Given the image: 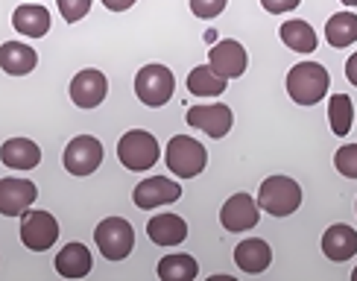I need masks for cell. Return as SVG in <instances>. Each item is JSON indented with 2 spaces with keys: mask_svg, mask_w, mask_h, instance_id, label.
Segmentation results:
<instances>
[{
  "mask_svg": "<svg viewBox=\"0 0 357 281\" xmlns=\"http://www.w3.org/2000/svg\"><path fill=\"white\" fill-rule=\"evenodd\" d=\"M331 73L319 62H302L290 68L287 73V94L296 106H317V102L328 94Z\"/></svg>",
  "mask_w": 357,
  "mask_h": 281,
  "instance_id": "1",
  "label": "cell"
},
{
  "mask_svg": "<svg viewBox=\"0 0 357 281\" xmlns=\"http://www.w3.org/2000/svg\"><path fill=\"white\" fill-rule=\"evenodd\" d=\"M258 205L273 217H290L302 205V188L290 176H270L258 190Z\"/></svg>",
  "mask_w": 357,
  "mask_h": 281,
  "instance_id": "2",
  "label": "cell"
},
{
  "mask_svg": "<svg viewBox=\"0 0 357 281\" xmlns=\"http://www.w3.org/2000/svg\"><path fill=\"white\" fill-rule=\"evenodd\" d=\"M94 241L106 261H123L135 249V229L123 217H109L94 229Z\"/></svg>",
  "mask_w": 357,
  "mask_h": 281,
  "instance_id": "3",
  "label": "cell"
},
{
  "mask_svg": "<svg viewBox=\"0 0 357 281\" xmlns=\"http://www.w3.org/2000/svg\"><path fill=\"white\" fill-rule=\"evenodd\" d=\"M176 91V77L170 73V68L165 65H144L135 77V94L144 106L150 109H161L167 106L170 97Z\"/></svg>",
  "mask_w": 357,
  "mask_h": 281,
  "instance_id": "4",
  "label": "cell"
},
{
  "mask_svg": "<svg viewBox=\"0 0 357 281\" xmlns=\"http://www.w3.org/2000/svg\"><path fill=\"white\" fill-rule=\"evenodd\" d=\"M158 155H161L158 141L146 129H132L117 144V158H121V165L126 170H150L155 167Z\"/></svg>",
  "mask_w": 357,
  "mask_h": 281,
  "instance_id": "5",
  "label": "cell"
},
{
  "mask_svg": "<svg viewBox=\"0 0 357 281\" xmlns=\"http://www.w3.org/2000/svg\"><path fill=\"white\" fill-rule=\"evenodd\" d=\"M208 165V153L199 141H193L190 135H176L167 144V167L176 173L178 179H197Z\"/></svg>",
  "mask_w": 357,
  "mask_h": 281,
  "instance_id": "6",
  "label": "cell"
},
{
  "mask_svg": "<svg viewBox=\"0 0 357 281\" xmlns=\"http://www.w3.org/2000/svg\"><path fill=\"white\" fill-rule=\"evenodd\" d=\"M62 165L70 176H91L102 165V144L94 135H77L65 146Z\"/></svg>",
  "mask_w": 357,
  "mask_h": 281,
  "instance_id": "7",
  "label": "cell"
},
{
  "mask_svg": "<svg viewBox=\"0 0 357 281\" xmlns=\"http://www.w3.org/2000/svg\"><path fill=\"white\" fill-rule=\"evenodd\" d=\"M21 241L33 252H47L59 241V223L47 211H24L21 220Z\"/></svg>",
  "mask_w": 357,
  "mask_h": 281,
  "instance_id": "8",
  "label": "cell"
},
{
  "mask_svg": "<svg viewBox=\"0 0 357 281\" xmlns=\"http://www.w3.org/2000/svg\"><path fill=\"white\" fill-rule=\"evenodd\" d=\"M185 121L193 129H202L208 138H226L234 123V114L226 102H208V106H190Z\"/></svg>",
  "mask_w": 357,
  "mask_h": 281,
  "instance_id": "9",
  "label": "cell"
},
{
  "mask_svg": "<svg viewBox=\"0 0 357 281\" xmlns=\"http://www.w3.org/2000/svg\"><path fill=\"white\" fill-rule=\"evenodd\" d=\"M106 94H109V79L97 68H85L70 79V100L79 109H97L106 100Z\"/></svg>",
  "mask_w": 357,
  "mask_h": 281,
  "instance_id": "10",
  "label": "cell"
},
{
  "mask_svg": "<svg viewBox=\"0 0 357 281\" xmlns=\"http://www.w3.org/2000/svg\"><path fill=\"white\" fill-rule=\"evenodd\" d=\"M258 220H261V205L249 194H234L220 208V223L226 226V231H234V234L249 231L252 226H258Z\"/></svg>",
  "mask_w": 357,
  "mask_h": 281,
  "instance_id": "11",
  "label": "cell"
},
{
  "mask_svg": "<svg viewBox=\"0 0 357 281\" xmlns=\"http://www.w3.org/2000/svg\"><path fill=\"white\" fill-rule=\"evenodd\" d=\"M208 65H211L220 77L226 79H237L246 73V65H249V53L243 50L241 41L234 38H226V41H217L211 50H208Z\"/></svg>",
  "mask_w": 357,
  "mask_h": 281,
  "instance_id": "12",
  "label": "cell"
},
{
  "mask_svg": "<svg viewBox=\"0 0 357 281\" xmlns=\"http://www.w3.org/2000/svg\"><path fill=\"white\" fill-rule=\"evenodd\" d=\"M135 205L144 211H153L158 205H170L182 197V185L173 182V179H165V176H153V179H144L138 182L135 188Z\"/></svg>",
  "mask_w": 357,
  "mask_h": 281,
  "instance_id": "13",
  "label": "cell"
},
{
  "mask_svg": "<svg viewBox=\"0 0 357 281\" xmlns=\"http://www.w3.org/2000/svg\"><path fill=\"white\" fill-rule=\"evenodd\" d=\"M36 185L29 179H3L0 182V214L3 217H18L29 211L36 202Z\"/></svg>",
  "mask_w": 357,
  "mask_h": 281,
  "instance_id": "14",
  "label": "cell"
},
{
  "mask_svg": "<svg viewBox=\"0 0 357 281\" xmlns=\"http://www.w3.org/2000/svg\"><path fill=\"white\" fill-rule=\"evenodd\" d=\"M322 252L328 255V261H337V264L354 258L357 255V231L346 223H334L322 234Z\"/></svg>",
  "mask_w": 357,
  "mask_h": 281,
  "instance_id": "15",
  "label": "cell"
},
{
  "mask_svg": "<svg viewBox=\"0 0 357 281\" xmlns=\"http://www.w3.org/2000/svg\"><path fill=\"white\" fill-rule=\"evenodd\" d=\"M234 264L243 273H249V275L264 273L273 264V249H270V243H266V241H258V238L241 241L234 246Z\"/></svg>",
  "mask_w": 357,
  "mask_h": 281,
  "instance_id": "16",
  "label": "cell"
},
{
  "mask_svg": "<svg viewBox=\"0 0 357 281\" xmlns=\"http://www.w3.org/2000/svg\"><path fill=\"white\" fill-rule=\"evenodd\" d=\"M146 234L158 246H178L188 238V223L178 214H155L146 223Z\"/></svg>",
  "mask_w": 357,
  "mask_h": 281,
  "instance_id": "17",
  "label": "cell"
},
{
  "mask_svg": "<svg viewBox=\"0 0 357 281\" xmlns=\"http://www.w3.org/2000/svg\"><path fill=\"white\" fill-rule=\"evenodd\" d=\"M36 65H38V56L29 44L6 41L3 47H0V68H3L9 77H26V73H33Z\"/></svg>",
  "mask_w": 357,
  "mask_h": 281,
  "instance_id": "18",
  "label": "cell"
},
{
  "mask_svg": "<svg viewBox=\"0 0 357 281\" xmlns=\"http://www.w3.org/2000/svg\"><path fill=\"white\" fill-rule=\"evenodd\" d=\"M0 158H3L6 167L15 170H36L41 165V150L38 144H33L29 138H9L0 150Z\"/></svg>",
  "mask_w": 357,
  "mask_h": 281,
  "instance_id": "19",
  "label": "cell"
},
{
  "mask_svg": "<svg viewBox=\"0 0 357 281\" xmlns=\"http://www.w3.org/2000/svg\"><path fill=\"white\" fill-rule=\"evenodd\" d=\"M12 26L26 38H41L50 29V12L36 3H24L12 12Z\"/></svg>",
  "mask_w": 357,
  "mask_h": 281,
  "instance_id": "20",
  "label": "cell"
},
{
  "mask_svg": "<svg viewBox=\"0 0 357 281\" xmlns=\"http://www.w3.org/2000/svg\"><path fill=\"white\" fill-rule=\"evenodd\" d=\"M56 273L65 278H82L91 273V252L82 243H68L56 255Z\"/></svg>",
  "mask_w": 357,
  "mask_h": 281,
  "instance_id": "21",
  "label": "cell"
},
{
  "mask_svg": "<svg viewBox=\"0 0 357 281\" xmlns=\"http://www.w3.org/2000/svg\"><path fill=\"white\" fill-rule=\"evenodd\" d=\"M325 41L331 44V47L343 50V47H351L357 41V15L354 12H337L328 18L325 24Z\"/></svg>",
  "mask_w": 357,
  "mask_h": 281,
  "instance_id": "22",
  "label": "cell"
},
{
  "mask_svg": "<svg viewBox=\"0 0 357 281\" xmlns=\"http://www.w3.org/2000/svg\"><path fill=\"white\" fill-rule=\"evenodd\" d=\"M226 77H220V73L211 68V65H199L188 73V91L193 97H220L226 91Z\"/></svg>",
  "mask_w": 357,
  "mask_h": 281,
  "instance_id": "23",
  "label": "cell"
},
{
  "mask_svg": "<svg viewBox=\"0 0 357 281\" xmlns=\"http://www.w3.org/2000/svg\"><path fill=\"white\" fill-rule=\"evenodd\" d=\"M278 36H281V41H284L287 47L296 50V53H314V50H317V44H319V38H317V33H314V26H310L307 21H299V18L281 24Z\"/></svg>",
  "mask_w": 357,
  "mask_h": 281,
  "instance_id": "24",
  "label": "cell"
},
{
  "mask_svg": "<svg viewBox=\"0 0 357 281\" xmlns=\"http://www.w3.org/2000/svg\"><path fill=\"white\" fill-rule=\"evenodd\" d=\"M199 275V264L190 255H165L158 261V278L161 281H193Z\"/></svg>",
  "mask_w": 357,
  "mask_h": 281,
  "instance_id": "25",
  "label": "cell"
},
{
  "mask_svg": "<svg viewBox=\"0 0 357 281\" xmlns=\"http://www.w3.org/2000/svg\"><path fill=\"white\" fill-rule=\"evenodd\" d=\"M328 121L337 138H346L351 121H354V106H351V97L349 94H334L328 102Z\"/></svg>",
  "mask_w": 357,
  "mask_h": 281,
  "instance_id": "26",
  "label": "cell"
},
{
  "mask_svg": "<svg viewBox=\"0 0 357 281\" xmlns=\"http://www.w3.org/2000/svg\"><path fill=\"white\" fill-rule=\"evenodd\" d=\"M334 167L346 176V179H357V144L340 146L334 155Z\"/></svg>",
  "mask_w": 357,
  "mask_h": 281,
  "instance_id": "27",
  "label": "cell"
},
{
  "mask_svg": "<svg viewBox=\"0 0 357 281\" xmlns=\"http://www.w3.org/2000/svg\"><path fill=\"white\" fill-rule=\"evenodd\" d=\"M56 6L68 24H77L88 15V9H91V0H56Z\"/></svg>",
  "mask_w": 357,
  "mask_h": 281,
  "instance_id": "28",
  "label": "cell"
},
{
  "mask_svg": "<svg viewBox=\"0 0 357 281\" xmlns=\"http://www.w3.org/2000/svg\"><path fill=\"white\" fill-rule=\"evenodd\" d=\"M226 3L229 0H190V12L197 15V18H202V21H211L222 9H226Z\"/></svg>",
  "mask_w": 357,
  "mask_h": 281,
  "instance_id": "29",
  "label": "cell"
},
{
  "mask_svg": "<svg viewBox=\"0 0 357 281\" xmlns=\"http://www.w3.org/2000/svg\"><path fill=\"white\" fill-rule=\"evenodd\" d=\"M302 0H261V6L266 9V12H273V15H281V12H290V9H296Z\"/></svg>",
  "mask_w": 357,
  "mask_h": 281,
  "instance_id": "30",
  "label": "cell"
},
{
  "mask_svg": "<svg viewBox=\"0 0 357 281\" xmlns=\"http://www.w3.org/2000/svg\"><path fill=\"white\" fill-rule=\"evenodd\" d=\"M135 3H138V0H102V6H106L109 12H126Z\"/></svg>",
  "mask_w": 357,
  "mask_h": 281,
  "instance_id": "31",
  "label": "cell"
},
{
  "mask_svg": "<svg viewBox=\"0 0 357 281\" xmlns=\"http://www.w3.org/2000/svg\"><path fill=\"white\" fill-rule=\"evenodd\" d=\"M346 79L357 88V53L349 56V62H346Z\"/></svg>",
  "mask_w": 357,
  "mask_h": 281,
  "instance_id": "32",
  "label": "cell"
},
{
  "mask_svg": "<svg viewBox=\"0 0 357 281\" xmlns=\"http://www.w3.org/2000/svg\"><path fill=\"white\" fill-rule=\"evenodd\" d=\"M340 3H346V6H357V0H340Z\"/></svg>",
  "mask_w": 357,
  "mask_h": 281,
  "instance_id": "33",
  "label": "cell"
},
{
  "mask_svg": "<svg viewBox=\"0 0 357 281\" xmlns=\"http://www.w3.org/2000/svg\"><path fill=\"white\" fill-rule=\"evenodd\" d=\"M351 278H354V281H357V267H354V273H351Z\"/></svg>",
  "mask_w": 357,
  "mask_h": 281,
  "instance_id": "34",
  "label": "cell"
}]
</instances>
